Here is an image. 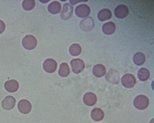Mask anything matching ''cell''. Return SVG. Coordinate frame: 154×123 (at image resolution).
I'll list each match as a JSON object with an SVG mask.
<instances>
[{
  "instance_id": "cell-1",
  "label": "cell",
  "mask_w": 154,
  "mask_h": 123,
  "mask_svg": "<svg viewBox=\"0 0 154 123\" xmlns=\"http://www.w3.org/2000/svg\"><path fill=\"white\" fill-rule=\"evenodd\" d=\"M149 100L145 95H140L137 96L134 99L133 104L137 109L141 110L146 109L149 106Z\"/></svg>"
},
{
  "instance_id": "cell-2",
  "label": "cell",
  "mask_w": 154,
  "mask_h": 123,
  "mask_svg": "<svg viewBox=\"0 0 154 123\" xmlns=\"http://www.w3.org/2000/svg\"><path fill=\"white\" fill-rule=\"evenodd\" d=\"M22 45L24 48L28 50L34 49L37 44V40L35 38L31 35L26 36L23 39Z\"/></svg>"
},
{
  "instance_id": "cell-3",
  "label": "cell",
  "mask_w": 154,
  "mask_h": 123,
  "mask_svg": "<svg viewBox=\"0 0 154 123\" xmlns=\"http://www.w3.org/2000/svg\"><path fill=\"white\" fill-rule=\"evenodd\" d=\"M91 12L90 7L85 4H82L77 6L75 8V12L76 15L81 18L87 17Z\"/></svg>"
},
{
  "instance_id": "cell-4",
  "label": "cell",
  "mask_w": 154,
  "mask_h": 123,
  "mask_svg": "<svg viewBox=\"0 0 154 123\" xmlns=\"http://www.w3.org/2000/svg\"><path fill=\"white\" fill-rule=\"evenodd\" d=\"M105 79L107 82L110 83L118 84L120 81L119 72L115 69H111L106 74Z\"/></svg>"
},
{
  "instance_id": "cell-5",
  "label": "cell",
  "mask_w": 154,
  "mask_h": 123,
  "mask_svg": "<svg viewBox=\"0 0 154 123\" xmlns=\"http://www.w3.org/2000/svg\"><path fill=\"white\" fill-rule=\"evenodd\" d=\"M121 81L124 86L129 88L134 87L136 83V79L134 76L130 74L124 75L122 78Z\"/></svg>"
},
{
  "instance_id": "cell-6",
  "label": "cell",
  "mask_w": 154,
  "mask_h": 123,
  "mask_svg": "<svg viewBox=\"0 0 154 123\" xmlns=\"http://www.w3.org/2000/svg\"><path fill=\"white\" fill-rule=\"evenodd\" d=\"M70 64L73 72L76 74H78L81 72L85 66L84 61L79 58L72 60L70 62Z\"/></svg>"
},
{
  "instance_id": "cell-7",
  "label": "cell",
  "mask_w": 154,
  "mask_h": 123,
  "mask_svg": "<svg viewBox=\"0 0 154 123\" xmlns=\"http://www.w3.org/2000/svg\"><path fill=\"white\" fill-rule=\"evenodd\" d=\"M73 7L69 3H65L63 6V10L60 14V16L63 20L69 19L73 13Z\"/></svg>"
},
{
  "instance_id": "cell-8",
  "label": "cell",
  "mask_w": 154,
  "mask_h": 123,
  "mask_svg": "<svg viewBox=\"0 0 154 123\" xmlns=\"http://www.w3.org/2000/svg\"><path fill=\"white\" fill-rule=\"evenodd\" d=\"M80 26L81 29L85 32L92 30L94 26V22L93 18L88 17L82 20L80 22Z\"/></svg>"
},
{
  "instance_id": "cell-9",
  "label": "cell",
  "mask_w": 154,
  "mask_h": 123,
  "mask_svg": "<svg viewBox=\"0 0 154 123\" xmlns=\"http://www.w3.org/2000/svg\"><path fill=\"white\" fill-rule=\"evenodd\" d=\"M43 66L45 71L48 73H52L56 70L57 67V63L54 59L48 58L45 61Z\"/></svg>"
},
{
  "instance_id": "cell-10",
  "label": "cell",
  "mask_w": 154,
  "mask_h": 123,
  "mask_svg": "<svg viewBox=\"0 0 154 123\" xmlns=\"http://www.w3.org/2000/svg\"><path fill=\"white\" fill-rule=\"evenodd\" d=\"M129 13L128 7L124 4H120L117 6L114 10L115 16L119 19H123L126 17Z\"/></svg>"
},
{
  "instance_id": "cell-11",
  "label": "cell",
  "mask_w": 154,
  "mask_h": 123,
  "mask_svg": "<svg viewBox=\"0 0 154 123\" xmlns=\"http://www.w3.org/2000/svg\"><path fill=\"white\" fill-rule=\"evenodd\" d=\"M18 108L22 113L27 114L32 109V105L30 102L26 99L20 100L18 104Z\"/></svg>"
},
{
  "instance_id": "cell-12",
  "label": "cell",
  "mask_w": 154,
  "mask_h": 123,
  "mask_svg": "<svg viewBox=\"0 0 154 123\" xmlns=\"http://www.w3.org/2000/svg\"><path fill=\"white\" fill-rule=\"evenodd\" d=\"M96 95L93 93L88 92L85 93L83 97V100L85 104L88 106L94 105L97 101Z\"/></svg>"
},
{
  "instance_id": "cell-13",
  "label": "cell",
  "mask_w": 154,
  "mask_h": 123,
  "mask_svg": "<svg viewBox=\"0 0 154 123\" xmlns=\"http://www.w3.org/2000/svg\"><path fill=\"white\" fill-rule=\"evenodd\" d=\"M15 102V99L13 97L11 96H8L3 100L2 106L4 109L10 110L14 106Z\"/></svg>"
},
{
  "instance_id": "cell-14",
  "label": "cell",
  "mask_w": 154,
  "mask_h": 123,
  "mask_svg": "<svg viewBox=\"0 0 154 123\" xmlns=\"http://www.w3.org/2000/svg\"><path fill=\"white\" fill-rule=\"evenodd\" d=\"M4 86L5 89L8 92H14L18 90L19 84L15 80H11L5 82Z\"/></svg>"
},
{
  "instance_id": "cell-15",
  "label": "cell",
  "mask_w": 154,
  "mask_h": 123,
  "mask_svg": "<svg viewBox=\"0 0 154 123\" xmlns=\"http://www.w3.org/2000/svg\"><path fill=\"white\" fill-rule=\"evenodd\" d=\"M103 32L108 35L113 34L116 29V26L112 22H109L104 24L102 26Z\"/></svg>"
},
{
  "instance_id": "cell-16",
  "label": "cell",
  "mask_w": 154,
  "mask_h": 123,
  "mask_svg": "<svg viewBox=\"0 0 154 123\" xmlns=\"http://www.w3.org/2000/svg\"><path fill=\"white\" fill-rule=\"evenodd\" d=\"M106 69L103 64H98L93 67L92 72L93 74L97 77L103 76L106 73Z\"/></svg>"
},
{
  "instance_id": "cell-17",
  "label": "cell",
  "mask_w": 154,
  "mask_h": 123,
  "mask_svg": "<svg viewBox=\"0 0 154 123\" xmlns=\"http://www.w3.org/2000/svg\"><path fill=\"white\" fill-rule=\"evenodd\" d=\"M104 116L103 111L100 108H94L92 110L91 112L92 118L95 121H99L102 120Z\"/></svg>"
},
{
  "instance_id": "cell-18",
  "label": "cell",
  "mask_w": 154,
  "mask_h": 123,
  "mask_svg": "<svg viewBox=\"0 0 154 123\" xmlns=\"http://www.w3.org/2000/svg\"><path fill=\"white\" fill-rule=\"evenodd\" d=\"M112 16L111 10L109 9L104 8L98 12L97 17L101 21H104L110 19Z\"/></svg>"
},
{
  "instance_id": "cell-19",
  "label": "cell",
  "mask_w": 154,
  "mask_h": 123,
  "mask_svg": "<svg viewBox=\"0 0 154 123\" xmlns=\"http://www.w3.org/2000/svg\"><path fill=\"white\" fill-rule=\"evenodd\" d=\"M61 8V6L60 3L57 1H54L48 5V10L51 14H55L60 12Z\"/></svg>"
},
{
  "instance_id": "cell-20",
  "label": "cell",
  "mask_w": 154,
  "mask_h": 123,
  "mask_svg": "<svg viewBox=\"0 0 154 123\" xmlns=\"http://www.w3.org/2000/svg\"><path fill=\"white\" fill-rule=\"evenodd\" d=\"M134 63L138 66L143 65L145 62L146 57L142 52H138L136 53L133 57Z\"/></svg>"
},
{
  "instance_id": "cell-21",
  "label": "cell",
  "mask_w": 154,
  "mask_h": 123,
  "mask_svg": "<svg viewBox=\"0 0 154 123\" xmlns=\"http://www.w3.org/2000/svg\"><path fill=\"white\" fill-rule=\"evenodd\" d=\"M150 76V72L149 70L146 68H141L138 71L137 76L141 81H147L149 79Z\"/></svg>"
},
{
  "instance_id": "cell-22",
  "label": "cell",
  "mask_w": 154,
  "mask_h": 123,
  "mask_svg": "<svg viewBox=\"0 0 154 123\" xmlns=\"http://www.w3.org/2000/svg\"><path fill=\"white\" fill-rule=\"evenodd\" d=\"M70 73V69L67 63L63 62L61 63L58 71L59 75L63 77L67 76Z\"/></svg>"
},
{
  "instance_id": "cell-23",
  "label": "cell",
  "mask_w": 154,
  "mask_h": 123,
  "mask_svg": "<svg viewBox=\"0 0 154 123\" xmlns=\"http://www.w3.org/2000/svg\"><path fill=\"white\" fill-rule=\"evenodd\" d=\"M82 48L78 44H72L70 46L69 51L70 54L73 56H77L81 53Z\"/></svg>"
},
{
  "instance_id": "cell-24",
  "label": "cell",
  "mask_w": 154,
  "mask_h": 123,
  "mask_svg": "<svg viewBox=\"0 0 154 123\" xmlns=\"http://www.w3.org/2000/svg\"><path fill=\"white\" fill-rule=\"evenodd\" d=\"M35 2L33 0H24L22 4L23 8L26 10H30L33 9L35 6Z\"/></svg>"
},
{
  "instance_id": "cell-25",
  "label": "cell",
  "mask_w": 154,
  "mask_h": 123,
  "mask_svg": "<svg viewBox=\"0 0 154 123\" xmlns=\"http://www.w3.org/2000/svg\"><path fill=\"white\" fill-rule=\"evenodd\" d=\"M5 28V25L4 22L2 20H0V34L4 32Z\"/></svg>"
},
{
  "instance_id": "cell-26",
  "label": "cell",
  "mask_w": 154,
  "mask_h": 123,
  "mask_svg": "<svg viewBox=\"0 0 154 123\" xmlns=\"http://www.w3.org/2000/svg\"><path fill=\"white\" fill-rule=\"evenodd\" d=\"M86 1H85V0H69V2L70 3L72 4H75L80 2Z\"/></svg>"
},
{
  "instance_id": "cell-27",
  "label": "cell",
  "mask_w": 154,
  "mask_h": 123,
  "mask_svg": "<svg viewBox=\"0 0 154 123\" xmlns=\"http://www.w3.org/2000/svg\"><path fill=\"white\" fill-rule=\"evenodd\" d=\"M150 123H154V119H152L150 121Z\"/></svg>"
}]
</instances>
